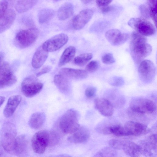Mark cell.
Returning <instances> with one entry per match:
<instances>
[{"label":"cell","instance_id":"6da1fadb","mask_svg":"<svg viewBox=\"0 0 157 157\" xmlns=\"http://www.w3.org/2000/svg\"><path fill=\"white\" fill-rule=\"evenodd\" d=\"M156 105L152 100L143 98H133L130 102L128 109L130 117L136 119H147L154 115Z\"/></svg>","mask_w":157,"mask_h":157},{"label":"cell","instance_id":"7a4b0ae2","mask_svg":"<svg viewBox=\"0 0 157 157\" xmlns=\"http://www.w3.org/2000/svg\"><path fill=\"white\" fill-rule=\"evenodd\" d=\"M130 49L133 61L137 64L148 56L152 50L151 46L147 42L146 38L135 32L132 34Z\"/></svg>","mask_w":157,"mask_h":157},{"label":"cell","instance_id":"3957f363","mask_svg":"<svg viewBox=\"0 0 157 157\" xmlns=\"http://www.w3.org/2000/svg\"><path fill=\"white\" fill-rule=\"evenodd\" d=\"M79 117V113L77 111L72 109H69L60 117L56 125L63 133L72 134L80 127Z\"/></svg>","mask_w":157,"mask_h":157},{"label":"cell","instance_id":"277c9868","mask_svg":"<svg viewBox=\"0 0 157 157\" xmlns=\"http://www.w3.org/2000/svg\"><path fill=\"white\" fill-rule=\"evenodd\" d=\"M17 132L15 125L8 122L2 125L0 132V141L3 148L7 151H13Z\"/></svg>","mask_w":157,"mask_h":157},{"label":"cell","instance_id":"5b68a950","mask_svg":"<svg viewBox=\"0 0 157 157\" xmlns=\"http://www.w3.org/2000/svg\"><path fill=\"white\" fill-rule=\"evenodd\" d=\"M39 33L38 29L34 27L21 30L16 35L14 39V44L20 48L28 47L35 42Z\"/></svg>","mask_w":157,"mask_h":157},{"label":"cell","instance_id":"8992f818","mask_svg":"<svg viewBox=\"0 0 157 157\" xmlns=\"http://www.w3.org/2000/svg\"><path fill=\"white\" fill-rule=\"evenodd\" d=\"M128 24L136 32L143 36H152L156 32L154 26L144 18H132L129 20Z\"/></svg>","mask_w":157,"mask_h":157},{"label":"cell","instance_id":"52a82bcc","mask_svg":"<svg viewBox=\"0 0 157 157\" xmlns=\"http://www.w3.org/2000/svg\"><path fill=\"white\" fill-rule=\"evenodd\" d=\"M33 75L25 78L21 84V90L26 97H33L39 93L42 89L43 84Z\"/></svg>","mask_w":157,"mask_h":157},{"label":"cell","instance_id":"ba28073f","mask_svg":"<svg viewBox=\"0 0 157 157\" xmlns=\"http://www.w3.org/2000/svg\"><path fill=\"white\" fill-rule=\"evenodd\" d=\"M49 131L42 130L36 132L33 135L31 141L33 151L36 153L42 154L46 147L49 146Z\"/></svg>","mask_w":157,"mask_h":157},{"label":"cell","instance_id":"9c48e42d","mask_svg":"<svg viewBox=\"0 0 157 157\" xmlns=\"http://www.w3.org/2000/svg\"><path fill=\"white\" fill-rule=\"evenodd\" d=\"M138 72L140 79L145 83L151 82L156 74V68L155 65L150 60H143L140 64Z\"/></svg>","mask_w":157,"mask_h":157},{"label":"cell","instance_id":"30bf717a","mask_svg":"<svg viewBox=\"0 0 157 157\" xmlns=\"http://www.w3.org/2000/svg\"><path fill=\"white\" fill-rule=\"evenodd\" d=\"M17 81L9 64L6 62L2 63L0 65V89L11 86Z\"/></svg>","mask_w":157,"mask_h":157},{"label":"cell","instance_id":"8fae6325","mask_svg":"<svg viewBox=\"0 0 157 157\" xmlns=\"http://www.w3.org/2000/svg\"><path fill=\"white\" fill-rule=\"evenodd\" d=\"M157 135L150 136L147 139L140 141L139 144L142 154L145 157H157Z\"/></svg>","mask_w":157,"mask_h":157},{"label":"cell","instance_id":"7c38bea8","mask_svg":"<svg viewBox=\"0 0 157 157\" xmlns=\"http://www.w3.org/2000/svg\"><path fill=\"white\" fill-rule=\"evenodd\" d=\"M68 40V36L64 33L56 35L46 41L42 45L47 52L57 51L65 44Z\"/></svg>","mask_w":157,"mask_h":157},{"label":"cell","instance_id":"4fadbf2b","mask_svg":"<svg viewBox=\"0 0 157 157\" xmlns=\"http://www.w3.org/2000/svg\"><path fill=\"white\" fill-rule=\"evenodd\" d=\"M124 127L128 136H142L147 134L150 131L149 128L146 125L132 121L126 122Z\"/></svg>","mask_w":157,"mask_h":157},{"label":"cell","instance_id":"5bb4252c","mask_svg":"<svg viewBox=\"0 0 157 157\" xmlns=\"http://www.w3.org/2000/svg\"><path fill=\"white\" fill-rule=\"evenodd\" d=\"M93 13L92 10L88 9L80 11L72 21V25L73 28L76 30L83 28L91 18Z\"/></svg>","mask_w":157,"mask_h":157},{"label":"cell","instance_id":"9a60e30c","mask_svg":"<svg viewBox=\"0 0 157 157\" xmlns=\"http://www.w3.org/2000/svg\"><path fill=\"white\" fill-rule=\"evenodd\" d=\"M29 141L25 135L17 137L13 151L18 157H27L29 155Z\"/></svg>","mask_w":157,"mask_h":157},{"label":"cell","instance_id":"2e32d148","mask_svg":"<svg viewBox=\"0 0 157 157\" xmlns=\"http://www.w3.org/2000/svg\"><path fill=\"white\" fill-rule=\"evenodd\" d=\"M107 40L112 45L118 46L124 43L128 37V35L122 33L117 29H113L107 31L105 34Z\"/></svg>","mask_w":157,"mask_h":157},{"label":"cell","instance_id":"e0dca14e","mask_svg":"<svg viewBox=\"0 0 157 157\" xmlns=\"http://www.w3.org/2000/svg\"><path fill=\"white\" fill-rule=\"evenodd\" d=\"M94 104L95 108L103 116L109 117L113 114V106L108 100L105 98H97L94 100Z\"/></svg>","mask_w":157,"mask_h":157},{"label":"cell","instance_id":"ac0fdd59","mask_svg":"<svg viewBox=\"0 0 157 157\" xmlns=\"http://www.w3.org/2000/svg\"><path fill=\"white\" fill-rule=\"evenodd\" d=\"M131 157H140L141 150L140 146L134 142L129 140H122L121 150Z\"/></svg>","mask_w":157,"mask_h":157},{"label":"cell","instance_id":"d6986e66","mask_svg":"<svg viewBox=\"0 0 157 157\" xmlns=\"http://www.w3.org/2000/svg\"><path fill=\"white\" fill-rule=\"evenodd\" d=\"M59 74L68 79L81 80L86 78L88 75L87 72L83 70L63 68L59 71Z\"/></svg>","mask_w":157,"mask_h":157},{"label":"cell","instance_id":"ffe728a7","mask_svg":"<svg viewBox=\"0 0 157 157\" xmlns=\"http://www.w3.org/2000/svg\"><path fill=\"white\" fill-rule=\"evenodd\" d=\"M22 99L21 95L12 96L9 98L3 110L5 117L8 118L13 114Z\"/></svg>","mask_w":157,"mask_h":157},{"label":"cell","instance_id":"44dd1931","mask_svg":"<svg viewBox=\"0 0 157 157\" xmlns=\"http://www.w3.org/2000/svg\"><path fill=\"white\" fill-rule=\"evenodd\" d=\"M67 138L70 142L74 143H80L86 141L89 139L90 133L86 127H79L78 129Z\"/></svg>","mask_w":157,"mask_h":157},{"label":"cell","instance_id":"7402d4cb","mask_svg":"<svg viewBox=\"0 0 157 157\" xmlns=\"http://www.w3.org/2000/svg\"><path fill=\"white\" fill-rule=\"evenodd\" d=\"M54 83L60 91L64 94H69L71 90V84L69 79L59 74L55 75Z\"/></svg>","mask_w":157,"mask_h":157},{"label":"cell","instance_id":"603a6c76","mask_svg":"<svg viewBox=\"0 0 157 157\" xmlns=\"http://www.w3.org/2000/svg\"><path fill=\"white\" fill-rule=\"evenodd\" d=\"M15 11L12 9L7 10L0 20V33L8 29L13 23L16 17Z\"/></svg>","mask_w":157,"mask_h":157},{"label":"cell","instance_id":"cb8c5ba5","mask_svg":"<svg viewBox=\"0 0 157 157\" xmlns=\"http://www.w3.org/2000/svg\"><path fill=\"white\" fill-rule=\"evenodd\" d=\"M48 55V52L39 47L34 53L32 61V65L35 68L40 67L44 63Z\"/></svg>","mask_w":157,"mask_h":157},{"label":"cell","instance_id":"d4e9b609","mask_svg":"<svg viewBox=\"0 0 157 157\" xmlns=\"http://www.w3.org/2000/svg\"><path fill=\"white\" fill-rule=\"evenodd\" d=\"M46 116L43 112H37L33 113L30 117L28 121L30 127L37 129L41 128L44 124Z\"/></svg>","mask_w":157,"mask_h":157},{"label":"cell","instance_id":"484cf974","mask_svg":"<svg viewBox=\"0 0 157 157\" xmlns=\"http://www.w3.org/2000/svg\"><path fill=\"white\" fill-rule=\"evenodd\" d=\"M74 7L71 3L67 2L63 4L57 12V16L60 20H64L70 17L73 13Z\"/></svg>","mask_w":157,"mask_h":157},{"label":"cell","instance_id":"4316f807","mask_svg":"<svg viewBox=\"0 0 157 157\" xmlns=\"http://www.w3.org/2000/svg\"><path fill=\"white\" fill-rule=\"evenodd\" d=\"M76 51L75 48L70 46L67 48L63 53L59 62L60 67L64 65L69 62L74 57Z\"/></svg>","mask_w":157,"mask_h":157},{"label":"cell","instance_id":"83f0119b","mask_svg":"<svg viewBox=\"0 0 157 157\" xmlns=\"http://www.w3.org/2000/svg\"><path fill=\"white\" fill-rule=\"evenodd\" d=\"M35 0H19L15 6V9L19 13H22L29 10L37 3Z\"/></svg>","mask_w":157,"mask_h":157},{"label":"cell","instance_id":"f1b7e54d","mask_svg":"<svg viewBox=\"0 0 157 157\" xmlns=\"http://www.w3.org/2000/svg\"><path fill=\"white\" fill-rule=\"evenodd\" d=\"M54 11L49 9H44L41 10L39 14V21L41 24L46 23L49 21L54 17Z\"/></svg>","mask_w":157,"mask_h":157},{"label":"cell","instance_id":"f546056e","mask_svg":"<svg viewBox=\"0 0 157 157\" xmlns=\"http://www.w3.org/2000/svg\"><path fill=\"white\" fill-rule=\"evenodd\" d=\"M117 152L110 147H104L96 153L93 157H116Z\"/></svg>","mask_w":157,"mask_h":157},{"label":"cell","instance_id":"4dcf8cb0","mask_svg":"<svg viewBox=\"0 0 157 157\" xmlns=\"http://www.w3.org/2000/svg\"><path fill=\"white\" fill-rule=\"evenodd\" d=\"M92 57L93 55L90 53L81 54L74 59V63L75 64L78 66H83L87 63Z\"/></svg>","mask_w":157,"mask_h":157},{"label":"cell","instance_id":"1f68e13d","mask_svg":"<svg viewBox=\"0 0 157 157\" xmlns=\"http://www.w3.org/2000/svg\"><path fill=\"white\" fill-rule=\"evenodd\" d=\"M148 4L149 7L150 16L152 18L156 26L157 20V8L156 0H149Z\"/></svg>","mask_w":157,"mask_h":157},{"label":"cell","instance_id":"d6a6232c","mask_svg":"<svg viewBox=\"0 0 157 157\" xmlns=\"http://www.w3.org/2000/svg\"><path fill=\"white\" fill-rule=\"evenodd\" d=\"M109 82L112 86H120L123 85L124 81L122 77L115 76L110 78L109 80Z\"/></svg>","mask_w":157,"mask_h":157},{"label":"cell","instance_id":"836d02e7","mask_svg":"<svg viewBox=\"0 0 157 157\" xmlns=\"http://www.w3.org/2000/svg\"><path fill=\"white\" fill-rule=\"evenodd\" d=\"M102 62L106 64H110L114 63L115 60L113 55L110 53H106L102 56Z\"/></svg>","mask_w":157,"mask_h":157},{"label":"cell","instance_id":"e575fe53","mask_svg":"<svg viewBox=\"0 0 157 157\" xmlns=\"http://www.w3.org/2000/svg\"><path fill=\"white\" fill-rule=\"evenodd\" d=\"M99 64L98 62L95 60L90 61L86 65V71L87 72H92L96 71L98 68Z\"/></svg>","mask_w":157,"mask_h":157},{"label":"cell","instance_id":"d590c367","mask_svg":"<svg viewBox=\"0 0 157 157\" xmlns=\"http://www.w3.org/2000/svg\"><path fill=\"white\" fill-rule=\"evenodd\" d=\"M122 140L112 139L110 140L109 142V144L110 147L114 150H120Z\"/></svg>","mask_w":157,"mask_h":157},{"label":"cell","instance_id":"8d00e7d4","mask_svg":"<svg viewBox=\"0 0 157 157\" xmlns=\"http://www.w3.org/2000/svg\"><path fill=\"white\" fill-rule=\"evenodd\" d=\"M8 2L5 0L0 2V20L3 17L6 11Z\"/></svg>","mask_w":157,"mask_h":157},{"label":"cell","instance_id":"74e56055","mask_svg":"<svg viewBox=\"0 0 157 157\" xmlns=\"http://www.w3.org/2000/svg\"><path fill=\"white\" fill-rule=\"evenodd\" d=\"M97 91L96 88L94 87H87L85 90V94L86 97L90 98L95 96Z\"/></svg>","mask_w":157,"mask_h":157},{"label":"cell","instance_id":"f35d334b","mask_svg":"<svg viewBox=\"0 0 157 157\" xmlns=\"http://www.w3.org/2000/svg\"><path fill=\"white\" fill-rule=\"evenodd\" d=\"M140 10L142 15L146 18L149 17V10L147 7L144 5L140 6Z\"/></svg>","mask_w":157,"mask_h":157},{"label":"cell","instance_id":"ab89813d","mask_svg":"<svg viewBox=\"0 0 157 157\" xmlns=\"http://www.w3.org/2000/svg\"><path fill=\"white\" fill-rule=\"evenodd\" d=\"M112 0H97V5L101 9L108 6L112 2Z\"/></svg>","mask_w":157,"mask_h":157},{"label":"cell","instance_id":"60d3db41","mask_svg":"<svg viewBox=\"0 0 157 157\" xmlns=\"http://www.w3.org/2000/svg\"><path fill=\"white\" fill-rule=\"evenodd\" d=\"M51 67L49 66L44 67L36 74V77H38L48 72L51 71Z\"/></svg>","mask_w":157,"mask_h":157},{"label":"cell","instance_id":"b9f144b4","mask_svg":"<svg viewBox=\"0 0 157 157\" xmlns=\"http://www.w3.org/2000/svg\"><path fill=\"white\" fill-rule=\"evenodd\" d=\"M114 8V7L112 6H108L101 8V9L103 13H106L112 10Z\"/></svg>","mask_w":157,"mask_h":157},{"label":"cell","instance_id":"7bdbcfd3","mask_svg":"<svg viewBox=\"0 0 157 157\" xmlns=\"http://www.w3.org/2000/svg\"><path fill=\"white\" fill-rule=\"evenodd\" d=\"M4 55L3 52H0V65L2 63L4 58Z\"/></svg>","mask_w":157,"mask_h":157},{"label":"cell","instance_id":"ee69618b","mask_svg":"<svg viewBox=\"0 0 157 157\" xmlns=\"http://www.w3.org/2000/svg\"><path fill=\"white\" fill-rule=\"evenodd\" d=\"M5 99V97L4 96H0V107L4 102Z\"/></svg>","mask_w":157,"mask_h":157},{"label":"cell","instance_id":"f6af8a7d","mask_svg":"<svg viewBox=\"0 0 157 157\" xmlns=\"http://www.w3.org/2000/svg\"><path fill=\"white\" fill-rule=\"evenodd\" d=\"M91 1L90 0H82V2L84 4H86L90 2Z\"/></svg>","mask_w":157,"mask_h":157},{"label":"cell","instance_id":"bcb514c9","mask_svg":"<svg viewBox=\"0 0 157 157\" xmlns=\"http://www.w3.org/2000/svg\"><path fill=\"white\" fill-rule=\"evenodd\" d=\"M3 153V151L1 147L0 146V157H1Z\"/></svg>","mask_w":157,"mask_h":157}]
</instances>
